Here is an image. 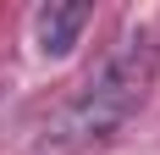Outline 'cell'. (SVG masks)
<instances>
[{
    "label": "cell",
    "instance_id": "6da1fadb",
    "mask_svg": "<svg viewBox=\"0 0 160 155\" xmlns=\"http://www.w3.org/2000/svg\"><path fill=\"white\" fill-rule=\"evenodd\" d=\"M155 72H160V45L155 39H127L55 116H44V127L28 144V155H83L94 144H105L149 100Z\"/></svg>",
    "mask_w": 160,
    "mask_h": 155
},
{
    "label": "cell",
    "instance_id": "7a4b0ae2",
    "mask_svg": "<svg viewBox=\"0 0 160 155\" xmlns=\"http://www.w3.org/2000/svg\"><path fill=\"white\" fill-rule=\"evenodd\" d=\"M83 28H88V6L83 0H50V6L33 11V45L44 56H66L83 39Z\"/></svg>",
    "mask_w": 160,
    "mask_h": 155
}]
</instances>
